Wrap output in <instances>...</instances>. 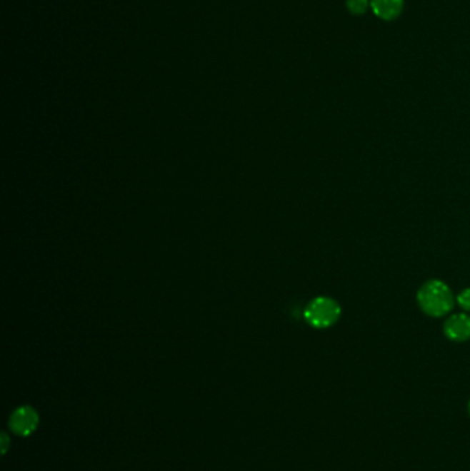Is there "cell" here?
Returning <instances> with one entry per match:
<instances>
[{"instance_id":"obj_1","label":"cell","mask_w":470,"mask_h":471,"mask_svg":"<svg viewBox=\"0 0 470 471\" xmlns=\"http://www.w3.org/2000/svg\"><path fill=\"white\" fill-rule=\"evenodd\" d=\"M418 303L425 313L431 317H441L452 309L454 296L447 284L440 280H431L419 288Z\"/></svg>"},{"instance_id":"obj_2","label":"cell","mask_w":470,"mask_h":471,"mask_svg":"<svg viewBox=\"0 0 470 471\" xmlns=\"http://www.w3.org/2000/svg\"><path fill=\"white\" fill-rule=\"evenodd\" d=\"M304 315L309 325L323 330L331 327L338 321L341 315V308L333 298L319 296L309 302Z\"/></svg>"},{"instance_id":"obj_3","label":"cell","mask_w":470,"mask_h":471,"mask_svg":"<svg viewBox=\"0 0 470 471\" xmlns=\"http://www.w3.org/2000/svg\"><path fill=\"white\" fill-rule=\"evenodd\" d=\"M39 426V413L29 405H24L11 413L9 419V427L16 435L28 437L36 432Z\"/></svg>"},{"instance_id":"obj_4","label":"cell","mask_w":470,"mask_h":471,"mask_svg":"<svg viewBox=\"0 0 470 471\" xmlns=\"http://www.w3.org/2000/svg\"><path fill=\"white\" fill-rule=\"evenodd\" d=\"M444 334L454 342H465L470 339V315L452 314L444 324Z\"/></svg>"},{"instance_id":"obj_5","label":"cell","mask_w":470,"mask_h":471,"mask_svg":"<svg viewBox=\"0 0 470 471\" xmlns=\"http://www.w3.org/2000/svg\"><path fill=\"white\" fill-rule=\"evenodd\" d=\"M372 11L381 20L392 21L397 19L403 10V0H370Z\"/></svg>"},{"instance_id":"obj_6","label":"cell","mask_w":470,"mask_h":471,"mask_svg":"<svg viewBox=\"0 0 470 471\" xmlns=\"http://www.w3.org/2000/svg\"><path fill=\"white\" fill-rule=\"evenodd\" d=\"M370 1L369 0H348V9L353 14H363L369 9Z\"/></svg>"},{"instance_id":"obj_7","label":"cell","mask_w":470,"mask_h":471,"mask_svg":"<svg viewBox=\"0 0 470 471\" xmlns=\"http://www.w3.org/2000/svg\"><path fill=\"white\" fill-rule=\"evenodd\" d=\"M458 305L466 310V312H470V288H466L464 290L461 294L458 295Z\"/></svg>"},{"instance_id":"obj_8","label":"cell","mask_w":470,"mask_h":471,"mask_svg":"<svg viewBox=\"0 0 470 471\" xmlns=\"http://www.w3.org/2000/svg\"><path fill=\"white\" fill-rule=\"evenodd\" d=\"M0 442H1V453L4 455L6 452H7V450H9V445H10V440H9V435L6 434V432H1V435H0Z\"/></svg>"},{"instance_id":"obj_9","label":"cell","mask_w":470,"mask_h":471,"mask_svg":"<svg viewBox=\"0 0 470 471\" xmlns=\"http://www.w3.org/2000/svg\"><path fill=\"white\" fill-rule=\"evenodd\" d=\"M468 411H469V415H470V401H469V405H468Z\"/></svg>"}]
</instances>
